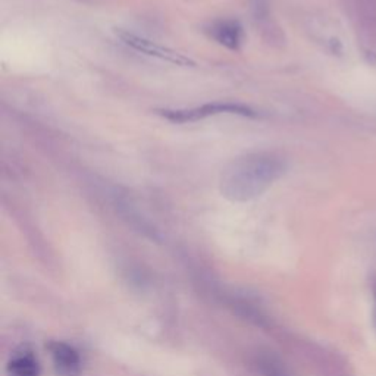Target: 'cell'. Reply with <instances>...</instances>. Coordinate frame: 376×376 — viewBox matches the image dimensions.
<instances>
[{"label":"cell","instance_id":"cell-1","mask_svg":"<svg viewBox=\"0 0 376 376\" xmlns=\"http://www.w3.org/2000/svg\"><path fill=\"white\" fill-rule=\"evenodd\" d=\"M287 171V162L271 151L248 153L234 159L220 175L219 190L231 202L259 197Z\"/></svg>","mask_w":376,"mask_h":376},{"label":"cell","instance_id":"cell-2","mask_svg":"<svg viewBox=\"0 0 376 376\" xmlns=\"http://www.w3.org/2000/svg\"><path fill=\"white\" fill-rule=\"evenodd\" d=\"M156 112L174 123H190L197 122L209 116L230 114V115H240L244 118H256V110L250 106L241 105V103H207L203 106L191 107V109H158Z\"/></svg>","mask_w":376,"mask_h":376},{"label":"cell","instance_id":"cell-3","mask_svg":"<svg viewBox=\"0 0 376 376\" xmlns=\"http://www.w3.org/2000/svg\"><path fill=\"white\" fill-rule=\"evenodd\" d=\"M115 34L121 38V41L123 45H127L128 47H131V49H134L137 52H142V53L147 54V57L156 58V59L170 62V63H174V65H179V66H194V65H196V63H194V61L184 57L183 53H178V52H175V50H172L170 47L160 46L158 43H155V41H151V40L144 38V37H140V36H137L134 33L125 31V30H116Z\"/></svg>","mask_w":376,"mask_h":376},{"label":"cell","instance_id":"cell-4","mask_svg":"<svg viewBox=\"0 0 376 376\" xmlns=\"http://www.w3.org/2000/svg\"><path fill=\"white\" fill-rule=\"evenodd\" d=\"M54 373L58 376H81L82 361L75 348L63 341H50L47 345Z\"/></svg>","mask_w":376,"mask_h":376},{"label":"cell","instance_id":"cell-5","mask_svg":"<svg viewBox=\"0 0 376 376\" xmlns=\"http://www.w3.org/2000/svg\"><path fill=\"white\" fill-rule=\"evenodd\" d=\"M209 37L232 52H239L243 43V27L239 21H215L206 29Z\"/></svg>","mask_w":376,"mask_h":376},{"label":"cell","instance_id":"cell-6","mask_svg":"<svg viewBox=\"0 0 376 376\" xmlns=\"http://www.w3.org/2000/svg\"><path fill=\"white\" fill-rule=\"evenodd\" d=\"M8 372L10 376H40L41 368L33 352L24 348L12 356L8 363Z\"/></svg>","mask_w":376,"mask_h":376},{"label":"cell","instance_id":"cell-7","mask_svg":"<svg viewBox=\"0 0 376 376\" xmlns=\"http://www.w3.org/2000/svg\"><path fill=\"white\" fill-rule=\"evenodd\" d=\"M257 369L263 376H291L283 361L273 356H260L257 359Z\"/></svg>","mask_w":376,"mask_h":376},{"label":"cell","instance_id":"cell-8","mask_svg":"<svg viewBox=\"0 0 376 376\" xmlns=\"http://www.w3.org/2000/svg\"><path fill=\"white\" fill-rule=\"evenodd\" d=\"M373 300H375V320H376V283L373 284Z\"/></svg>","mask_w":376,"mask_h":376}]
</instances>
